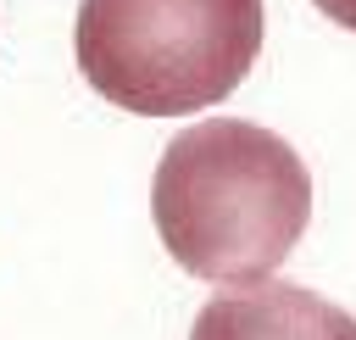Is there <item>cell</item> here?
Returning <instances> with one entry per match:
<instances>
[{"mask_svg":"<svg viewBox=\"0 0 356 340\" xmlns=\"http://www.w3.org/2000/svg\"><path fill=\"white\" fill-rule=\"evenodd\" d=\"M317 11H323V17H334L339 28H350V33H356V0H317Z\"/></svg>","mask_w":356,"mask_h":340,"instance_id":"4","label":"cell"},{"mask_svg":"<svg viewBox=\"0 0 356 340\" xmlns=\"http://www.w3.org/2000/svg\"><path fill=\"white\" fill-rule=\"evenodd\" d=\"M189 340H356V318L306 284L256 279L245 290H217Z\"/></svg>","mask_w":356,"mask_h":340,"instance_id":"3","label":"cell"},{"mask_svg":"<svg viewBox=\"0 0 356 340\" xmlns=\"http://www.w3.org/2000/svg\"><path fill=\"white\" fill-rule=\"evenodd\" d=\"M150 217L184 273L256 284L300 245L312 223V173L273 128L206 117L161 150Z\"/></svg>","mask_w":356,"mask_h":340,"instance_id":"1","label":"cell"},{"mask_svg":"<svg viewBox=\"0 0 356 340\" xmlns=\"http://www.w3.org/2000/svg\"><path fill=\"white\" fill-rule=\"evenodd\" d=\"M78 72L139 117L217 106L261 56V0H78Z\"/></svg>","mask_w":356,"mask_h":340,"instance_id":"2","label":"cell"}]
</instances>
